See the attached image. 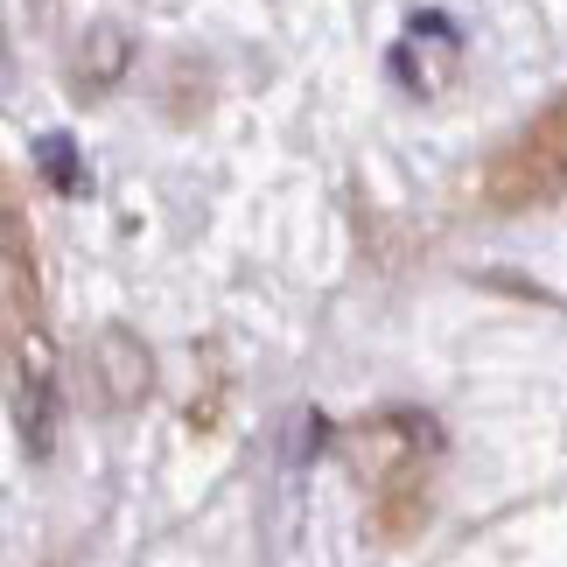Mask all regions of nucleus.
Masks as SVG:
<instances>
[{
  "label": "nucleus",
  "mask_w": 567,
  "mask_h": 567,
  "mask_svg": "<svg viewBox=\"0 0 567 567\" xmlns=\"http://www.w3.org/2000/svg\"><path fill=\"white\" fill-rule=\"evenodd\" d=\"M8 400L29 455H50L56 442V351L42 322H8Z\"/></svg>",
  "instance_id": "obj_2"
},
{
  "label": "nucleus",
  "mask_w": 567,
  "mask_h": 567,
  "mask_svg": "<svg viewBox=\"0 0 567 567\" xmlns=\"http://www.w3.org/2000/svg\"><path fill=\"white\" fill-rule=\"evenodd\" d=\"M92 379H99V400L113 413H134L147 392H155V351H147L126 322H105L92 337Z\"/></svg>",
  "instance_id": "obj_3"
},
{
  "label": "nucleus",
  "mask_w": 567,
  "mask_h": 567,
  "mask_svg": "<svg viewBox=\"0 0 567 567\" xmlns=\"http://www.w3.org/2000/svg\"><path fill=\"white\" fill-rule=\"evenodd\" d=\"M35 162L50 168V183H56V189H84V176H78V147L63 141V134H50V141H35Z\"/></svg>",
  "instance_id": "obj_5"
},
{
  "label": "nucleus",
  "mask_w": 567,
  "mask_h": 567,
  "mask_svg": "<svg viewBox=\"0 0 567 567\" xmlns=\"http://www.w3.org/2000/svg\"><path fill=\"white\" fill-rule=\"evenodd\" d=\"M126 63H134V35L113 29V21H99V29L78 42V84L84 92H113L126 78Z\"/></svg>",
  "instance_id": "obj_4"
},
{
  "label": "nucleus",
  "mask_w": 567,
  "mask_h": 567,
  "mask_svg": "<svg viewBox=\"0 0 567 567\" xmlns=\"http://www.w3.org/2000/svg\"><path fill=\"white\" fill-rule=\"evenodd\" d=\"M560 196H567V92L539 120L518 126L484 168L491 210H539V204H560Z\"/></svg>",
  "instance_id": "obj_1"
}]
</instances>
